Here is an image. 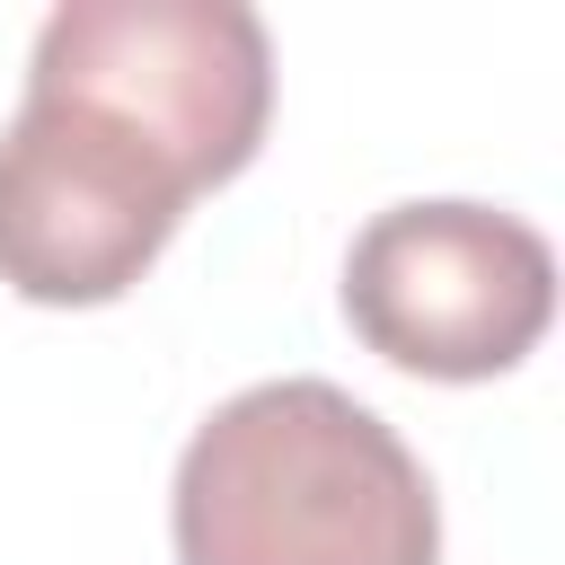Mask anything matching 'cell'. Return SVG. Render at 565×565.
Returning a JSON list of instances; mask_svg holds the SVG:
<instances>
[{
    "mask_svg": "<svg viewBox=\"0 0 565 565\" xmlns=\"http://www.w3.org/2000/svg\"><path fill=\"white\" fill-rule=\"evenodd\" d=\"M26 88L150 132L194 185H230L274 124V35L247 0H62Z\"/></svg>",
    "mask_w": 565,
    "mask_h": 565,
    "instance_id": "7a4b0ae2",
    "label": "cell"
},
{
    "mask_svg": "<svg viewBox=\"0 0 565 565\" xmlns=\"http://www.w3.org/2000/svg\"><path fill=\"white\" fill-rule=\"evenodd\" d=\"M168 539L177 565H441V503L380 406L291 371L185 433Z\"/></svg>",
    "mask_w": 565,
    "mask_h": 565,
    "instance_id": "6da1fadb",
    "label": "cell"
},
{
    "mask_svg": "<svg viewBox=\"0 0 565 565\" xmlns=\"http://www.w3.org/2000/svg\"><path fill=\"white\" fill-rule=\"evenodd\" d=\"M203 185L132 124L26 88L0 132V282L35 309L124 300Z\"/></svg>",
    "mask_w": 565,
    "mask_h": 565,
    "instance_id": "277c9868",
    "label": "cell"
},
{
    "mask_svg": "<svg viewBox=\"0 0 565 565\" xmlns=\"http://www.w3.org/2000/svg\"><path fill=\"white\" fill-rule=\"evenodd\" d=\"M556 318V247L494 203L415 194L353 230L344 327L415 380H503Z\"/></svg>",
    "mask_w": 565,
    "mask_h": 565,
    "instance_id": "3957f363",
    "label": "cell"
}]
</instances>
